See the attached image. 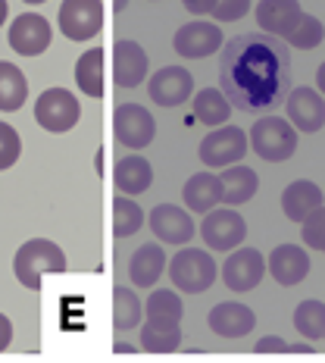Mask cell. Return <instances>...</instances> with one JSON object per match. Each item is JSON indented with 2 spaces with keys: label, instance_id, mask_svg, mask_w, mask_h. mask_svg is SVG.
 <instances>
[{
  "label": "cell",
  "instance_id": "obj_22",
  "mask_svg": "<svg viewBox=\"0 0 325 363\" xmlns=\"http://www.w3.org/2000/svg\"><path fill=\"white\" fill-rule=\"evenodd\" d=\"M181 201L191 213H210L216 203H222V185L216 172H194L181 188Z\"/></svg>",
  "mask_w": 325,
  "mask_h": 363
},
{
  "label": "cell",
  "instance_id": "obj_10",
  "mask_svg": "<svg viewBox=\"0 0 325 363\" xmlns=\"http://www.w3.org/2000/svg\"><path fill=\"white\" fill-rule=\"evenodd\" d=\"M219 276H222L229 291H238V294L253 291L263 282V276H266V260H263V254L256 247L238 245V251H229V260L222 263Z\"/></svg>",
  "mask_w": 325,
  "mask_h": 363
},
{
  "label": "cell",
  "instance_id": "obj_45",
  "mask_svg": "<svg viewBox=\"0 0 325 363\" xmlns=\"http://www.w3.org/2000/svg\"><path fill=\"white\" fill-rule=\"evenodd\" d=\"M25 4H32V6H38V4H47V0H25Z\"/></svg>",
  "mask_w": 325,
  "mask_h": 363
},
{
  "label": "cell",
  "instance_id": "obj_24",
  "mask_svg": "<svg viewBox=\"0 0 325 363\" xmlns=\"http://www.w3.org/2000/svg\"><path fill=\"white\" fill-rule=\"evenodd\" d=\"M319 203H325L322 188L316 185V182H309V179L291 182V185L282 191V210H285V216H288L291 223H304V219L313 213Z\"/></svg>",
  "mask_w": 325,
  "mask_h": 363
},
{
  "label": "cell",
  "instance_id": "obj_7",
  "mask_svg": "<svg viewBox=\"0 0 325 363\" xmlns=\"http://www.w3.org/2000/svg\"><path fill=\"white\" fill-rule=\"evenodd\" d=\"M57 19L69 41H91L103 28V0H63Z\"/></svg>",
  "mask_w": 325,
  "mask_h": 363
},
{
  "label": "cell",
  "instance_id": "obj_21",
  "mask_svg": "<svg viewBox=\"0 0 325 363\" xmlns=\"http://www.w3.org/2000/svg\"><path fill=\"white\" fill-rule=\"evenodd\" d=\"M219 185H222V203L229 207H241V203L253 201L256 188H260V179L251 166L244 163H232L219 172Z\"/></svg>",
  "mask_w": 325,
  "mask_h": 363
},
{
  "label": "cell",
  "instance_id": "obj_26",
  "mask_svg": "<svg viewBox=\"0 0 325 363\" xmlns=\"http://www.w3.org/2000/svg\"><path fill=\"white\" fill-rule=\"evenodd\" d=\"M191 107H194V119L203 125H210V128L229 123V116H232L229 97H225L219 88H203L198 94H191Z\"/></svg>",
  "mask_w": 325,
  "mask_h": 363
},
{
  "label": "cell",
  "instance_id": "obj_38",
  "mask_svg": "<svg viewBox=\"0 0 325 363\" xmlns=\"http://www.w3.org/2000/svg\"><path fill=\"white\" fill-rule=\"evenodd\" d=\"M185 4L188 13H194V16H207V13H213L216 0H181Z\"/></svg>",
  "mask_w": 325,
  "mask_h": 363
},
{
  "label": "cell",
  "instance_id": "obj_1",
  "mask_svg": "<svg viewBox=\"0 0 325 363\" xmlns=\"http://www.w3.org/2000/svg\"><path fill=\"white\" fill-rule=\"evenodd\" d=\"M219 91L241 113H269L291 91V50L282 38L251 32L232 38L219 57Z\"/></svg>",
  "mask_w": 325,
  "mask_h": 363
},
{
  "label": "cell",
  "instance_id": "obj_29",
  "mask_svg": "<svg viewBox=\"0 0 325 363\" xmlns=\"http://www.w3.org/2000/svg\"><path fill=\"white\" fill-rule=\"evenodd\" d=\"M25 97H28V82L22 75V69L6 63V60H0V110L4 113L19 110L25 104Z\"/></svg>",
  "mask_w": 325,
  "mask_h": 363
},
{
  "label": "cell",
  "instance_id": "obj_4",
  "mask_svg": "<svg viewBox=\"0 0 325 363\" xmlns=\"http://www.w3.org/2000/svg\"><path fill=\"white\" fill-rule=\"evenodd\" d=\"M251 147L266 163H282L297 150V128L282 116H263L251 128Z\"/></svg>",
  "mask_w": 325,
  "mask_h": 363
},
{
  "label": "cell",
  "instance_id": "obj_18",
  "mask_svg": "<svg viewBox=\"0 0 325 363\" xmlns=\"http://www.w3.org/2000/svg\"><path fill=\"white\" fill-rule=\"evenodd\" d=\"M207 323L222 338H244L256 326V313L247 304H241V301H222V304L210 310Z\"/></svg>",
  "mask_w": 325,
  "mask_h": 363
},
{
  "label": "cell",
  "instance_id": "obj_15",
  "mask_svg": "<svg viewBox=\"0 0 325 363\" xmlns=\"http://www.w3.org/2000/svg\"><path fill=\"white\" fill-rule=\"evenodd\" d=\"M288 123L297 128V132H319L325 125V97L313 88H294L288 91Z\"/></svg>",
  "mask_w": 325,
  "mask_h": 363
},
{
  "label": "cell",
  "instance_id": "obj_32",
  "mask_svg": "<svg viewBox=\"0 0 325 363\" xmlns=\"http://www.w3.org/2000/svg\"><path fill=\"white\" fill-rule=\"evenodd\" d=\"M181 313H185V304H181V298L169 289L154 291L144 304V316L147 320H156V323H181Z\"/></svg>",
  "mask_w": 325,
  "mask_h": 363
},
{
  "label": "cell",
  "instance_id": "obj_34",
  "mask_svg": "<svg viewBox=\"0 0 325 363\" xmlns=\"http://www.w3.org/2000/svg\"><path fill=\"white\" fill-rule=\"evenodd\" d=\"M300 232H304V245L313 247V251H325V203L309 213L304 223H300Z\"/></svg>",
  "mask_w": 325,
  "mask_h": 363
},
{
  "label": "cell",
  "instance_id": "obj_9",
  "mask_svg": "<svg viewBox=\"0 0 325 363\" xmlns=\"http://www.w3.org/2000/svg\"><path fill=\"white\" fill-rule=\"evenodd\" d=\"M113 135H116V141L122 147L141 150L154 141L156 119L141 104H119L116 113H113Z\"/></svg>",
  "mask_w": 325,
  "mask_h": 363
},
{
  "label": "cell",
  "instance_id": "obj_13",
  "mask_svg": "<svg viewBox=\"0 0 325 363\" xmlns=\"http://www.w3.org/2000/svg\"><path fill=\"white\" fill-rule=\"evenodd\" d=\"M150 101L160 107H178L194 94V75L185 66H163L160 72L150 75L147 82Z\"/></svg>",
  "mask_w": 325,
  "mask_h": 363
},
{
  "label": "cell",
  "instance_id": "obj_25",
  "mask_svg": "<svg viewBox=\"0 0 325 363\" xmlns=\"http://www.w3.org/2000/svg\"><path fill=\"white\" fill-rule=\"evenodd\" d=\"M103 63H107V50L103 48H91L79 57L75 63V85L85 97L101 101L103 97Z\"/></svg>",
  "mask_w": 325,
  "mask_h": 363
},
{
  "label": "cell",
  "instance_id": "obj_11",
  "mask_svg": "<svg viewBox=\"0 0 325 363\" xmlns=\"http://www.w3.org/2000/svg\"><path fill=\"white\" fill-rule=\"evenodd\" d=\"M150 223V232L163 241V245H172V247H181L194 238L198 225L191 219V210L178 207V203H156L147 216Z\"/></svg>",
  "mask_w": 325,
  "mask_h": 363
},
{
  "label": "cell",
  "instance_id": "obj_30",
  "mask_svg": "<svg viewBox=\"0 0 325 363\" xmlns=\"http://www.w3.org/2000/svg\"><path fill=\"white\" fill-rule=\"evenodd\" d=\"M144 223H147L144 210L128 198V194H122V198L113 201V235H116V238L135 235V232H138Z\"/></svg>",
  "mask_w": 325,
  "mask_h": 363
},
{
  "label": "cell",
  "instance_id": "obj_42",
  "mask_svg": "<svg viewBox=\"0 0 325 363\" xmlns=\"http://www.w3.org/2000/svg\"><path fill=\"white\" fill-rule=\"evenodd\" d=\"M113 351H116V354H132V351H135V345H128V342H119V345H113Z\"/></svg>",
  "mask_w": 325,
  "mask_h": 363
},
{
  "label": "cell",
  "instance_id": "obj_14",
  "mask_svg": "<svg viewBox=\"0 0 325 363\" xmlns=\"http://www.w3.org/2000/svg\"><path fill=\"white\" fill-rule=\"evenodd\" d=\"M172 44H176L178 57L203 60V57L216 54V50L225 44V38H222V28H219L216 22H188V26H181L176 32Z\"/></svg>",
  "mask_w": 325,
  "mask_h": 363
},
{
  "label": "cell",
  "instance_id": "obj_37",
  "mask_svg": "<svg viewBox=\"0 0 325 363\" xmlns=\"http://www.w3.org/2000/svg\"><path fill=\"white\" fill-rule=\"evenodd\" d=\"M253 351L256 354H285V351H288V342H285V338H278V335H263L260 342L253 345Z\"/></svg>",
  "mask_w": 325,
  "mask_h": 363
},
{
  "label": "cell",
  "instance_id": "obj_43",
  "mask_svg": "<svg viewBox=\"0 0 325 363\" xmlns=\"http://www.w3.org/2000/svg\"><path fill=\"white\" fill-rule=\"evenodd\" d=\"M6 16H10V6H6V0H0V26L6 22Z\"/></svg>",
  "mask_w": 325,
  "mask_h": 363
},
{
  "label": "cell",
  "instance_id": "obj_28",
  "mask_svg": "<svg viewBox=\"0 0 325 363\" xmlns=\"http://www.w3.org/2000/svg\"><path fill=\"white\" fill-rule=\"evenodd\" d=\"M141 347L150 354H172L181 347V323H141Z\"/></svg>",
  "mask_w": 325,
  "mask_h": 363
},
{
  "label": "cell",
  "instance_id": "obj_36",
  "mask_svg": "<svg viewBox=\"0 0 325 363\" xmlns=\"http://www.w3.org/2000/svg\"><path fill=\"white\" fill-rule=\"evenodd\" d=\"M251 10V0H216L213 22H235Z\"/></svg>",
  "mask_w": 325,
  "mask_h": 363
},
{
  "label": "cell",
  "instance_id": "obj_44",
  "mask_svg": "<svg viewBox=\"0 0 325 363\" xmlns=\"http://www.w3.org/2000/svg\"><path fill=\"white\" fill-rule=\"evenodd\" d=\"M125 6H128V0H113V10H116V13L125 10Z\"/></svg>",
  "mask_w": 325,
  "mask_h": 363
},
{
  "label": "cell",
  "instance_id": "obj_2",
  "mask_svg": "<svg viewBox=\"0 0 325 363\" xmlns=\"http://www.w3.org/2000/svg\"><path fill=\"white\" fill-rule=\"evenodd\" d=\"M13 272H16L22 289L38 291L44 276H59V272H66V254H63V247H57L50 238H32L13 257Z\"/></svg>",
  "mask_w": 325,
  "mask_h": 363
},
{
  "label": "cell",
  "instance_id": "obj_17",
  "mask_svg": "<svg viewBox=\"0 0 325 363\" xmlns=\"http://www.w3.org/2000/svg\"><path fill=\"white\" fill-rule=\"evenodd\" d=\"M147 54L138 41H119L113 48V82L119 88H138L147 79Z\"/></svg>",
  "mask_w": 325,
  "mask_h": 363
},
{
  "label": "cell",
  "instance_id": "obj_5",
  "mask_svg": "<svg viewBox=\"0 0 325 363\" xmlns=\"http://www.w3.org/2000/svg\"><path fill=\"white\" fill-rule=\"evenodd\" d=\"M79 116H81L79 101H75L72 91H66V88H47L35 104V123L41 125L44 132H54V135L72 132Z\"/></svg>",
  "mask_w": 325,
  "mask_h": 363
},
{
  "label": "cell",
  "instance_id": "obj_40",
  "mask_svg": "<svg viewBox=\"0 0 325 363\" xmlns=\"http://www.w3.org/2000/svg\"><path fill=\"white\" fill-rule=\"evenodd\" d=\"M285 354H313V345H307V342L288 345V351H285Z\"/></svg>",
  "mask_w": 325,
  "mask_h": 363
},
{
  "label": "cell",
  "instance_id": "obj_8",
  "mask_svg": "<svg viewBox=\"0 0 325 363\" xmlns=\"http://www.w3.org/2000/svg\"><path fill=\"white\" fill-rule=\"evenodd\" d=\"M200 235L203 245L213 247V251H235L247 238V219L235 207H222V210L213 207L210 213H203Z\"/></svg>",
  "mask_w": 325,
  "mask_h": 363
},
{
  "label": "cell",
  "instance_id": "obj_27",
  "mask_svg": "<svg viewBox=\"0 0 325 363\" xmlns=\"http://www.w3.org/2000/svg\"><path fill=\"white\" fill-rule=\"evenodd\" d=\"M141 320H144V304H141L138 291L128 289V285H116L113 289V329H138Z\"/></svg>",
  "mask_w": 325,
  "mask_h": 363
},
{
  "label": "cell",
  "instance_id": "obj_35",
  "mask_svg": "<svg viewBox=\"0 0 325 363\" xmlns=\"http://www.w3.org/2000/svg\"><path fill=\"white\" fill-rule=\"evenodd\" d=\"M22 157V138L10 123H0V172L10 169Z\"/></svg>",
  "mask_w": 325,
  "mask_h": 363
},
{
  "label": "cell",
  "instance_id": "obj_33",
  "mask_svg": "<svg viewBox=\"0 0 325 363\" xmlns=\"http://www.w3.org/2000/svg\"><path fill=\"white\" fill-rule=\"evenodd\" d=\"M322 38H325V26L316 16H309V13H304V16L297 19V26L288 32V38L285 41L291 44V48H300V50H313V48H319L322 44Z\"/></svg>",
  "mask_w": 325,
  "mask_h": 363
},
{
  "label": "cell",
  "instance_id": "obj_23",
  "mask_svg": "<svg viewBox=\"0 0 325 363\" xmlns=\"http://www.w3.org/2000/svg\"><path fill=\"white\" fill-rule=\"evenodd\" d=\"M113 182H116V188L122 194H128V198L144 194L150 188V182H154V166L141 157V150H135V154H128V157H122V160L116 163V169H113Z\"/></svg>",
  "mask_w": 325,
  "mask_h": 363
},
{
  "label": "cell",
  "instance_id": "obj_39",
  "mask_svg": "<svg viewBox=\"0 0 325 363\" xmlns=\"http://www.w3.org/2000/svg\"><path fill=\"white\" fill-rule=\"evenodd\" d=\"M10 342H13V323H10V316L0 313V351H6Z\"/></svg>",
  "mask_w": 325,
  "mask_h": 363
},
{
  "label": "cell",
  "instance_id": "obj_3",
  "mask_svg": "<svg viewBox=\"0 0 325 363\" xmlns=\"http://www.w3.org/2000/svg\"><path fill=\"white\" fill-rule=\"evenodd\" d=\"M166 269H169L172 285H176L178 291H185V294L207 291L210 285L216 282V276H219V267H216L213 254L200 251V247H185V251H178L169 263H166Z\"/></svg>",
  "mask_w": 325,
  "mask_h": 363
},
{
  "label": "cell",
  "instance_id": "obj_20",
  "mask_svg": "<svg viewBox=\"0 0 325 363\" xmlns=\"http://www.w3.org/2000/svg\"><path fill=\"white\" fill-rule=\"evenodd\" d=\"M166 251L156 241H150V245H141L138 251L132 254V260H128V279H132L135 289H154L156 279L163 276L166 269Z\"/></svg>",
  "mask_w": 325,
  "mask_h": 363
},
{
  "label": "cell",
  "instance_id": "obj_46",
  "mask_svg": "<svg viewBox=\"0 0 325 363\" xmlns=\"http://www.w3.org/2000/svg\"><path fill=\"white\" fill-rule=\"evenodd\" d=\"M322 254H325V251H322Z\"/></svg>",
  "mask_w": 325,
  "mask_h": 363
},
{
  "label": "cell",
  "instance_id": "obj_12",
  "mask_svg": "<svg viewBox=\"0 0 325 363\" xmlns=\"http://www.w3.org/2000/svg\"><path fill=\"white\" fill-rule=\"evenodd\" d=\"M6 41L19 57H41L50 48V22L41 13H22L13 19Z\"/></svg>",
  "mask_w": 325,
  "mask_h": 363
},
{
  "label": "cell",
  "instance_id": "obj_31",
  "mask_svg": "<svg viewBox=\"0 0 325 363\" xmlns=\"http://www.w3.org/2000/svg\"><path fill=\"white\" fill-rule=\"evenodd\" d=\"M294 326L309 342L325 338V304L322 301H300L294 310Z\"/></svg>",
  "mask_w": 325,
  "mask_h": 363
},
{
  "label": "cell",
  "instance_id": "obj_19",
  "mask_svg": "<svg viewBox=\"0 0 325 363\" xmlns=\"http://www.w3.org/2000/svg\"><path fill=\"white\" fill-rule=\"evenodd\" d=\"M304 16L297 0H260L256 6V22H260V32L275 35V38H288V32L297 26V19Z\"/></svg>",
  "mask_w": 325,
  "mask_h": 363
},
{
  "label": "cell",
  "instance_id": "obj_16",
  "mask_svg": "<svg viewBox=\"0 0 325 363\" xmlns=\"http://www.w3.org/2000/svg\"><path fill=\"white\" fill-rule=\"evenodd\" d=\"M266 272L285 289L300 285L309 276V254L297 245H278L266 260Z\"/></svg>",
  "mask_w": 325,
  "mask_h": 363
},
{
  "label": "cell",
  "instance_id": "obj_6",
  "mask_svg": "<svg viewBox=\"0 0 325 363\" xmlns=\"http://www.w3.org/2000/svg\"><path fill=\"white\" fill-rule=\"evenodd\" d=\"M251 150L247 135L238 125H216L210 128V135L200 141V163L210 169H225L232 163H241V157Z\"/></svg>",
  "mask_w": 325,
  "mask_h": 363
},
{
  "label": "cell",
  "instance_id": "obj_41",
  "mask_svg": "<svg viewBox=\"0 0 325 363\" xmlns=\"http://www.w3.org/2000/svg\"><path fill=\"white\" fill-rule=\"evenodd\" d=\"M316 85H319V94L325 97V63L319 66V72H316Z\"/></svg>",
  "mask_w": 325,
  "mask_h": 363
}]
</instances>
